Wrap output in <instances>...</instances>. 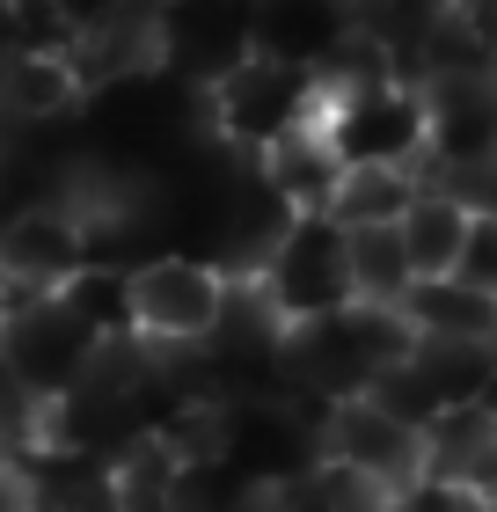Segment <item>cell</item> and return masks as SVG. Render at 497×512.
Masks as SVG:
<instances>
[{"label": "cell", "instance_id": "cell-1", "mask_svg": "<svg viewBox=\"0 0 497 512\" xmlns=\"http://www.w3.org/2000/svg\"><path fill=\"white\" fill-rule=\"evenodd\" d=\"M205 103H212V132H220L227 147H264V139H278L286 125L315 118L322 88H315L307 66L242 52V59H227L220 74L205 81Z\"/></svg>", "mask_w": 497, "mask_h": 512}, {"label": "cell", "instance_id": "cell-2", "mask_svg": "<svg viewBox=\"0 0 497 512\" xmlns=\"http://www.w3.org/2000/svg\"><path fill=\"white\" fill-rule=\"evenodd\" d=\"M220 293H227V278L212 264H198V256H139L125 271L132 330L147 344H161V352L205 344L212 322H220Z\"/></svg>", "mask_w": 497, "mask_h": 512}, {"label": "cell", "instance_id": "cell-3", "mask_svg": "<svg viewBox=\"0 0 497 512\" xmlns=\"http://www.w3.org/2000/svg\"><path fill=\"white\" fill-rule=\"evenodd\" d=\"M256 286L278 308V322H307V315H329L351 300V278H344V227L329 213H293L286 235L271 242V256L256 264Z\"/></svg>", "mask_w": 497, "mask_h": 512}, {"label": "cell", "instance_id": "cell-4", "mask_svg": "<svg viewBox=\"0 0 497 512\" xmlns=\"http://www.w3.org/2000/svg\"><path fill=\"white\" fill-rule=\"evenodd\" d=\"M322 132L337 161H410L424 154V96L417 81H366L344 96H322Z\"/></svg>", "mask_w": 497, "mask_h": 512}, {"label": "cell", "instance_id": "cell-5", "mask_svg": "<svg viewBox=\"0 0 497 512\" xmlns=\"http://www.w3.org/2000/svg\"><path fill=\"white\" fill-rule=\"evenodd\" d=\"M322 461H344V469H359L373 483H388V491H402V483L417 476V425L410 417H395L388 403H373V395H337V403L322 410Z\"/></svg>", "mask_w": 497, "mask_h": 512}, {"label": "cell", "instance_id": "cell-6", "mask_svg": "<svg viewBox=\"0 0 497 512\" xmlns=\"http://www.w3.org/2000/svg\"><path fill=\"white\" fill-rule=\"evenodd\" d=\"M81 271V220L66 205H15L0 220V278L22 293H59Z\"/></svg>", "mask_w": 497, "mask_h": 512}, {"label": "cell", "instance_id": "cell-7", "mask_svg": "<svg viewBox=\"0 0 497 512\" xmlns=\"http://www.w3.org/2000/svg\"><path fill=\"white\" fill-rule=\"evenodd\" d=\"M490 461H497V425H490L483 395L439 403L417 425V476H446V483H476V491H490Z\"/></svg>", "mask_w": 497, "mask_h": 512}, {"label": "cell", "instance_id": "cell-8", "mask_svg": "<svg viewBox=\"0 0 497 512\" xmlns=\"http://www.w3.org/2000/svg\"><path fill=\"white\" fill-rule=\"evenodd\" d=\"M344 22H351V8H337V0H249V52L315 74Z\"/></svg>", "mask_w": 497, "mask_h": 512}, {"label": "cell", "instance_id": "cell-9", "mask_svg": "<svg viewBox=\"0 0 497 512\" xmlns=\"http://www.w3.org/2000/svg\"><path fill=\"white\" fill-rule=\"evenodd\" d=\"M395 315L410 322V337H476V344H490V330H497V293L468 286V278H454V271H424V278L402 286Z\"/></svg>", "mask_w": 497, "mask_h": 512}, {"label": "cell", "instance_id": "cell-10", "mask_svg": "<svg viewBox=\"0 0 497 512\" xmlns=\"http://www.w3.org/2000/svg\"><path fill=\"white\" fill-rule=\"evenodd\" d=\"M337 169H344V161H337V147H329L322 110H315V118H300V125H286L278 139H264V169H256V176H264L293 213H322Z\"/></svg>", "mask_w": 497, "mask_h": 512}, {"label": "cell", "instance_id": "cell-11", "mask_svg": "<svg viewBox=\"0 0 497 512\" xmlns=\"http://www.w3.org/2000/svg\"><path fill=\"white\" fill-rule=\"evenodd\" d=\"M81 103V81L66 52H0V110L15 125H52Z\"/></svg>", "mask_w": 497, "mask_h": 512}, {"label": "cell", "instance_id": "cell-12", "mask_svg": "<svg viewBox=\"0 0 497 512\" xmlns=\"http://www.w3.org/2000/svg\"><path fill=\"white\" fill-rule=\"evenodd\" d=\"M468 220H476V213H468L461 198H446V191H432V183H417L410 205L395 213V242H402V256H410V271L424 278V271H446V264H454Z\"/></svg>", "mask_w": 497, "mask_h": 512}, {"label": "cell", "instance_id": "cell-13", "mask_svg": "<svg viewBox=\"0 0 497 512\" xmlns=\"http://www.w3.org/2000/svg\"><path fill=\"white\" fill-rule=\"evenodd\" d=\"M410 191H417V176L402 169V161H344L322 213L337 227H373V220H395L402 205H410Z\"/></svg>", "mask_w": 497, "mask_h": 512}, {"label": "cell", "instance_id": "cell-14", "mask_svg": "<svg viewBox=\"0 0 497 512\" xmlns=\"http://www.w3.org/2000/svg\"><path fill=\"white\" fill-rule=\"evenodd\" d=\"M344 278H351V300L366 308H395L402 286H410V256L395 242V220H373V227H344Z\"/></svg>", "mask_w": 497, "mask_h": 512}, {"label": "cell", "instance_id": "cell-15", "mask_svg": "<svg viewBox=\"0 0 497 512\" xmlns=\"http://www.w3.org/2000/svg\"><path fill=\"white\" fill-rule=\"evenodd\" d=\"M395 512H490V491H476V483H446V476H410L395 491Z\"/></svg>", "mask_w": 497, "mask_h": 512}, {"label": "cell", "instance_id": "cell-16", "mask_svg": "<svg viewBox=\"0 0 497 512\" xmlns=\"http://www.w3.org/2000/svg\"><path fill=\"white\" fill-rule=\"evenodd\" d=\"M446 271L468 278V286H483V293H497V227H490V213L468 220V235H461V249H454Z\"/></svg>", "mask_w": 497, "mask_h": 512}, {"label": "cell", "instance_id": "cell-17", "mask_svg": "<svg viewBox=\"0 0 497 512\" xmlns=\"http://www.w3.org/2000/svg\"><path fill=\"white\" fill-rule=\"evenodd\" d=\"M15 512H59V505H52V498H37V491H30V498H22Z\"/></svg>", "mask_w": 497, "mask_h": 512}]
</instances>
